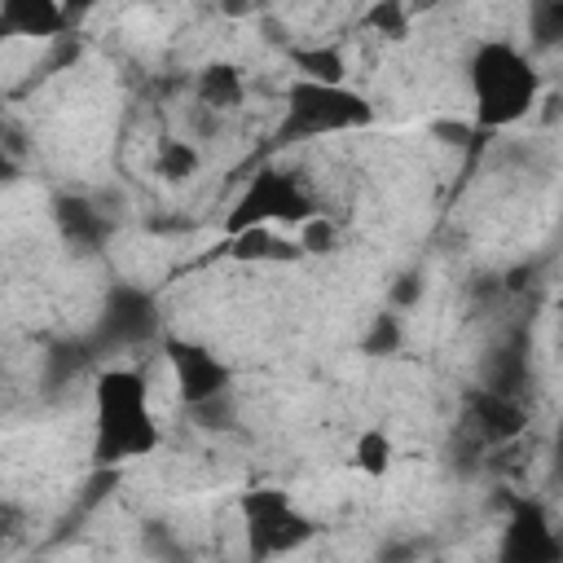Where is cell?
Listing matches in <instances>:
<instances>
[{"mask_svg":"<svg viewBox=\"0 0 563 563\" xmlns=\"http://www.w3.org/2000/svg\"><path fill=\"white\" fill-rule=\"evenodd\" d=\"M97 400V435H92V462L119 466L132 457H145L158 449V422L150 413V387L136 369H101L92 383Z\"/></svg>","mask_w":563,"mask_h":563,"instance_id":"obj_1","label":"cell"},{"mask_svg":"<svg viewBox=\"0 0 563 563\" xmlns=\"http://www.w3.org/2000/svg\"><path fill=\"white\" fill-rule=\"evenodd\" d=\"M471 97H475V123L479 132L515 128L532 114L541 97V70L532 57L510 40H484L471 53Z\"/></svg>","mask_w":563,"mask_h":563,"instance_id":"obj_2","label":"cell"},{"mask_svg":"<svg viewBox=\"0 0 563 563\" xmlns=\"http://www.w3.org/2000/svg\"><path fill=\"white\" fill-rule=\"evenodd\" d=\"M374 123V106L347 88V84H321V79H295L286 88V110L277 123V141L295 145V141H321V136H343V132H361Z\"/></svg>","mask_w":563,"mask_h":563,"instance_id":"obj_3","label":"cell"},{"mask_svg":"<svg viewBox=\"0 0 563 563\" xmlns=\"http://www.w3.org/2000/svg\"><path fill=\"white\" fill-rule=\"evenodd\" d=\"M308 216H317V202H312V189L303 185V176L286 172V167H260L246 189L238 194L224 229L229 238L251 229V224H290L299 229Z\"/></svg>","mask_w":563,"mask_h":563,"instance_id":"obj_4","label":"cell"},{"mask_svg":"<svg viewBox=\"0 0 563 563\" xmlns=\"http://www.w3.org/2000/svg\"><path fill=\"white\" fill-rule=\"evenodd\" d=\"M242 519H246V537H251V554H282L295 550L312 523L295 510V501L282 488H255L242 497Z\"/></svg>","mask_w":563,"mask_h":563,"instance_id":"obj_5","label":"cell"},{"mask_svg":"<svg viewBox=\"0 0 563 563\" xmlns=\"http://www.w3.org/2000/svg\"><path fill=\"white\" fill-rule=\"evenodd\" d=\"M163 352H167V365H172V378H176V396H180L185 409H202V405L229 396V365L207 343L167 339Z\"/></svg>","mask_w":563,"mask_h":563,"instance_id":"obj_6","label":"cell"},{"mask_svg":"<svg viewBox=\"0 0 563 563\" xmlns=\"http://www.w3.org/2000/svg\"><path fill=\"white\" fill-rule=\"evenodd\" d=\"M158 325V308L154 299L141 290V286H110L106 303H101V317H97V334L106 343H141L150 339Z\"/></svg>","mask_w":563,"mask_h":563,"instance_id":"obj_7","label":"cell"},{"mask_svg":"<svg viewBox=\"0 0 563 563\" xmlns=\"http://www.w3.org/2000/svg\"><path fill=\"white\" fill-rule=\"evenodd\" d=\"M559 554H563V541H559V532L550 528L545 510H541L537 501H519L515 515H510V523H506L501 559H523V563H532V559H559Z\"/></svg>","mask_w":563,"mask_h":563,"instance_id":"obj_8","label":"cell"},{"mask_svg":"<svg viewBox=\"0 0 563 563\" xmlns=\"http://www.w3.org/2000/svg\"><path fill=\"white\" fill-rule=\"evenodd\" d=\"M70 22L66 0H0V35L4 40H48Z\"/></svg>","mask_w":563,"mask_h":563,"instance_id":"obj_9","label":"cell"},{"mask_svg":"<svg viewBox=\"0 0 563 563\" xmlns=\"http://www.w3.org/2000/svg\"><path fill=\"white\" fill-rule=\"evenodd\" d=\"M466 413H471L475 431H479L484 440H493V444L515 440V435L523 431V422H528L519 396H506V391H493V387H475V391L466 396Z\"/></svg>","mask_w":563,"mask_h":563,"instance_id":"obj_10","label":"cell"},{"mask_svg":"<svg viewBox=\"0 0 563 563\" xmlns=\"http://www.w3.org/2000/svg\"><path fill=\"white\" fill-rule=\"evenodd\" d=\"M53 216H57V229H62V238H66L70 246H79V251L101 246V238H106V216H101L88 198H57Z\"/></svg>","mask_w":563,"mask_h":563,"instance_id":"obj_11","label":"cell"},{"mask_svg":"<svg viewBox=\"0 0 563 563\" xmlns=\"http://www.w3.org/2000/svg\"><path fill=\"white\" fill-rule=\"evenodd\" d=\"M233 260H246V264H260V260H299L303 246L282 238L273 224H251L242 233H233V246H229Z\"/></svg>","mask_w":563,"mask_h":563,"instance_id":"obj_12","label":"cell"},{"mask_svg":"<svg viewBox=\"0 0 563 563\" xmlns=\"http://www.w3.org/2000/svg\"><path fill=\"white\" fill-rule=\"evenodd\" d=\"M194 88H198V101H202L207 110H233V106L242 101V92H246L242 70L229 66V62H211V66H202Z\"/></svg>","mask_w":563,"mask_h":563,"instance_id":"obj_13","label":"cell"},{"mask_svg":"<svg viewBox=\"0 0 563 563\" xmlns=\"http://www.w3.org/2000/svg\"><path fill=\"white\" fill-rule=\"evenodd\" d=\"M391 457H396V444H391V435L383 427H365L356 435V444H352V466L361 475H369V479H383L391 471Z\"/></svg>","mask_w":563,"mask_h":563,"instance_id":"obj_14","label":"cell"},{"mask_svg":"<svg viewBox=\"0 0 563 563\" xmlns=\"http://www.w3.org/2000/svg\"><path fill=\"white\" fill-rule=\"evenodd\" d=\"M290 62H295V70H299L303 79H321V84H343V75H347V62H343V53H339L334 44L295 48Z\"/></svg>","mask_w":563,"mask_h":563,"instance_id":"obj_15","label":"cell"},{"mask_svg":"<svg viewBox=\"0 0 563 563\" xmlns=\"http://www.w3.org/2000/svg\"><path fill=\"white\" fill-rule=\"evenodd\" d=\"M528 35L537 48L563 40V0H528Z\"/></svg>","mask_w":563,"mask_h":563,"instance_id":"obj_16","label":"cell"},{"mask_svg":"<svg viewBox=\"0 0 563 563\" xmlns=\"http://www.w3.org/2000/svg\"><path fill=\"white\" fill-rule=\"evenodd\" d=\"M198 163H202V158H198V150H194L189 141H163V145H158V158H154V172H158L163 180H176V185H180V180H189V176L198 172Z\"/></svg>","mask_w":563,"mask_h":563,"instance_id":"obj_17","label":"cell"},{"mask_svg":"<svg viewBox=\"0 0 563 563\" xmlns=\"http://www.w3.org/2000/svg\"><path fill=\"white\" fill-rule=\"evenodd\" d=\"M299 246H303V255H330L339 246V224L330 216H321V211L308 216L299 224Z\"/></svg>","mask_w":563,"mask_h":563,"instance_id":"obj_18","label":"cell"},{"mask_svg":"<svg viewBox=\"0 0 563 563\" xmlns=\"http://www.w3.org/2000/svg\"><path fill=\"white\" fill-rule=\"evenodd\" d=\"M365 26H369V31H378V35L400 40V35L409 31V9H405L400 0H374V4H369V13H365Z\"/></svg>","mask_w":563,"mask_h":563,"instance_id":"obj_19","label":"cell"},{"mask_svg":"<svg viewBox=\"0 0 563 563\" xmlns=\"http://www.w3.org/2000/svg\"><path fill=\"white\" fill-rule=\"evenodd\" d=\"M396 343H400V321L391 312H383L374 321V334L365 339V352H396Z\"/></svg>","mask_w":563,"mask_h":563,"instance_id":"obj_20","label":"cell"},{"mask_svg":"<svg viewBox=\"0 0 563 563\" xmlns=\"http://www.w3.org/2000/svg\"><path fill=\"white\" fill-rule=\"evenodd\" d=\"M92 4H97V0H66V9H70V18H75V13H84V9H92Z\"/></svg>","mask_w":563,"mask_h":563,"instance_id":"obj_21","label":"cell"}]
</instances>
